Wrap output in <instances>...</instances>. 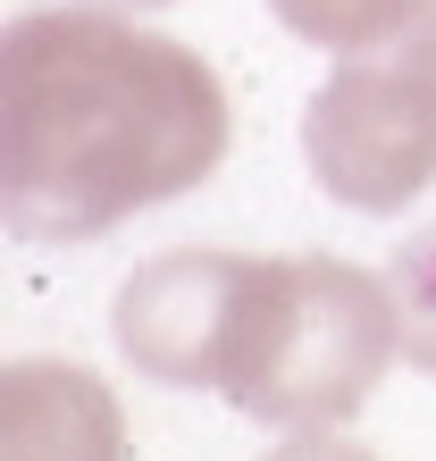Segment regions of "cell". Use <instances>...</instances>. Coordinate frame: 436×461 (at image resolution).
<instances>
[{"label":"cell","mask_w":436,"mask_h":461,"mask_svg":"<svg viewBox=\"0 0 436 461\" xmlns=\"http://www.w3.org/2000/svg\"><path fill=\"white\" fill-rule=\"evenodd\" d=\"M0 219L17 243H93L227 159V85L194 42L118 9H25L0 34Z\"/></svg>","instance_id":"6da1fadb"},{"label":"cell","mask_w":436,"mask_h":461,"mask_svg":"<svg viewBox=\"0 0 436 461\" xmlns=\"http://www.w3.org/2000/svg\"><path fill=\"white\" fill-rule=\"evenodd\" d=\"M109 328L143 377L210 386L260 428H344L403 352L386 277L327 252H159Z\"/></svg>","instance_id":"7a4b0ae2"},{"label":"cell","mask_w":436,"mask_h":461,"mask_svg":"<svg viewBox=\"0 0 436 461\" xmlns=\"http://www.w3.org/2000/svg\"><path fill=\"white\" fill-rule=\"evenodd\" d=\"M303 159L344 210L395 219L436 185V0L403 34L344 50L303 110Z\"/></svg>","instance_id":"3957f363"},{"label":"cell","mask_w":436,"mask_h":461,"mask_svg":"<svg viewBox=\"0 0 436 461\" xmlns=\"http://www.w3.org/2000/svg\"><path fill=\"white\" fill-rule=\"evenodd\" d=\"M0 461H126V411L76 361L0 369Z\"/></svg>","instance_id":"277c9868"},{"label":"cell","mask_w":436,"mask_h":461,"mask_svg":"<svg viewBox=\"0 0 436 461\" xmlns=\"http://www.w3.org/2000/svg\"><path fill=\"white\" fill-rule=\"evenodd\" d=\"M268 9H277L286 34H303V42L327 50V59H344V50H369V42L403 34L428 0H268Z\"/></svg>","instance_id":"5b68a950"},{"label":"cell","mask_w":436,"mask_h":461,"mask_svg":"<svg viewBox=\"0 0 436 461\" xmlns=\"http://www.w3.org/2000/svg\"><path fill=\"white\" fill-rule=\"evenodd\" d=\"M386 294H395L403 361L436 377V227H420L412 243H395V260H386Z\"/></svg>","instance_id":"8992f818"},{"label":"cell","mask_w":436,"mask_h":461,"mask_svg":"<svg viewBox=\"0 0 436 461\" xmlns=\"http://www.w3.org/2000/svg\"><path fill=\"white\" fill-rule=\"evenodd\" d=\"M260 461H377V453H361V445H344L336 428H294L286 445H268Z\"/></svg>","instance_id":"52a82bcc"},{"label":"cell","mask_w":436,"mask_h":461,"mask_svg":"<svg viewBox=\"0 0 436 461\" xmlns=\"http://www.w3.org/2000/svg\"><path fill=\"white\" fill-rule=\"evenodd\" d=\"M134 9H159V0H134Z\"/></svg>","instance_id":"ba28073f"}]
</instances>
